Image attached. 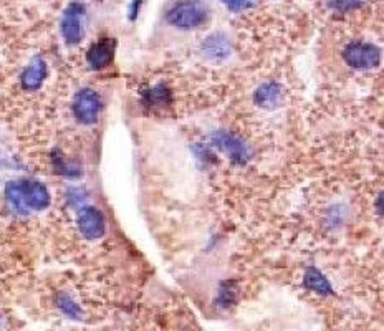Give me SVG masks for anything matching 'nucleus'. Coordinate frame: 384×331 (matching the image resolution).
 I'll list each match as a JSON object with an SVG mask.
<instances>
[{"label":"nucleus","mask_w":384,"mask_h":331,"mask_svg":"<svg viewBox=\"0 0 384 331\" xmlns=\"http://www.w3.org/2000/svg\"><path fill=\"white\" fill-rule=\"evenodd\" d=\"M166 18L176 29L192 30L207 22L209 7L203 0H181L169 9Z\"/></svg>","instance_id":"obj_2"},{"label":"nucleus","mask_w":384,"mask_h":331,"mask_svg":"<svg viewBox=\"0 0 384 331\" xmlns=\"http://www.w3.org/2000/svg\"><path fill=\"white\" fill-rule=\"evenodd\" d=\"M219 302H220V306H231V303L233 302L232 283H225L222 287V291H220L219 295Z\"/></svg>","instance_id":"obj_18"},{"label":"nucleus","mask_w":384,"mask_h":331,"mask_svg":"<svg viewBox=\"0 0 384 331\" xmlns=\"http://www.w3.org/2000/svg\"><path fill=\"white\" fill-rule=\"evenodd\" d=\"M343 58L356 70H373L381 62V52L373 43L353 42L344 49Z\"/></svg>","instance_id":"obj_3"},{"label":"nucleus","mask_w":384,"mask_h":331,"mask_svg":"<svg viewBox=\"0 0 384 331\" xmlns=\"http://www.w3.org/2000/svg\"><path fill=\"white\" fill-rule=\"evenodd\" d=\"M5 196L12 209L18 214L45 211L50 206L49 189L38 181H12L7 184Z\"/></svg>","instance_id":"obj_1"},{"label":"nucleus","mask_w":384,"mask_h":331,"mask_svg":"<svg viewBox=\"0 0 384 331\" xmlns=\"http://www.w3.org/2000/svg\"><path fill=\"white\" fill-rule=\"evenodd\" d=\"M70 197H73V199H71V202L80 204V202H83V200H85L86 194H85V191H81V189H71Z\"/></svg>","instance_id":"obj_19"},{"label":"nucleus","mask_w":384,"mask_h":331,"mask_svg":"<svg viewBox=\"0 0 384 331\" xmlns=\"http://www.w3.org/2000/svg\"><path fill=\"white\" fill-rule=\"evenodd\" d=\"M101 111V100L93 90H81L73 100V114L81 124H94Z\"/></svg>","instance_id":"obj_4"},{"label":"nucleus","mask_w":384,"mask_h":331,"mask_svg":"<svg viewBox=\"0 0 384 331\" xmlns=\"http://www.w3.org/2000/svg\"><path fill=\"white\" fill-rule=\"evenodd\" d=\"M47 78V63L42 58H35L22 73V86L27 92H35L43 85Z\"/></svg>","instance_id":"obj_10"},{"label":"nucleus","mask_w":384,"mask_h":331,"mask_svg":"<svg viewBox=\"0 0 384 331\" xmlns=\"http://www.w3.org/2000/svg\"><path fill=\"white\" fill-rule=\"evenodd\" d=\"M53 168H55V171L62 176H66V177H80L81 176V169L78 168L77 164L70 163L68 159H65L62 155L53 156Z\"/></svg>","instance_id":"obj_14"},{"label":"nucleus","mask_w":384,"mask_h":331,"mask_svg":"<svg viewBox=\"0 0 384 331\" xmlns=\"http://www.w3.org/2000/svg\"><path fill=\"white\" fill-rule=\"evenodd\" d=\"M58 306H60L63 313L70 318H78L81 315L80 306H78L77 303L73 302V298L68 297V295H62V297L58 298Z\"/></svg>","instance_id":"obj_15"},{"label":"nucleus","mask_w":384,"mask_h":331,"mask_svg":"<svg viewBox=\"0 0 384 331\" xmlns=\"http://www.w3.org/2000/svg\"><path fill=\"white\" fill-rule=\"evenodd\" d=\"M222 2L231 12H244L251 9L253 3H255V0H222Z\"/></svg>","instance_id":"obj_17"},{"label":"nucleus","mask_w":384,"mask_h":331,"mask_svg":"<svg viewBox=\"0 0 384 331\" xmlns=\"http://www.w3.org/2000/svg\"><path fill=\"white\" fill-rule=\"evenodd\" d=\"M83 17H85V5L80 2H73L66 7L62 17V35L66 43L77 45L81 42L83 34Z\"/></svg>","instance_id":"obj_5"},{"label":"nucleus","mask_w":384,"mask_h":331,"mask_svg":"<svg viewBox=\"0 0 384 331\" xmlns=\"http://www.w3.org/2000/svg\"><path fill=\"white\" fill-rule=\"evenodd\" d=\"M171 101V93L166 88V85H157L153 90L144 93V105L149 108H162Z\"/></svg>","instance_id":"obj_13"},{"label":"nucleus","mask_w":384,"mask_h":331,"mask_svg":"<svg viewBox=\"0 0 384 331\" xmlns=\"http://www.w3.org/2000/svg\"><path fill=\"white\" fill-rule=\"evenodd\" d=\"M283 86L280 83L270 81L260 86L255 93V103L265 109H275L283 101Z\"/></svg>","instance_id":"obj_9"},{"label":"nucleus","mask_w":384,"mask_h":331,"mask_svg":"<svg viewBox=\"0 0 384 331\" xmlns=\"http://www.w3.org/2000/svg\"><path fill=\"white\" fill-rule=\"evenodd\" d=\"M203 52L205 53V57L212 58V60H224L231 53V43H229V38L225 35L214 34L204 40Z\"/></svg>","instance_id":"obj_11"},{"label":"nucleus","mask_w":384,"mask_h":331,"mask_svg":"<svg viewBox=\"0 0 384 331\" xmlns=\"http://www.w3.org/2000/svg\"><path fill=\"white\" fill-rule=\"evenodd\" d=\"M361 5L359 0H330V7L336 12H342V14H346V12H351Z\"/></svg>","instance_id":"obj_16"},{"label":"nucleus","mask_w":384,"mask_h":331,"mask_svg":"<svg viewBox=\"0 0 384 331\" xmlns=\"http://www.w3.org/2000/svg\"><path fill=\"white\" fill-rule=\"evenodd\" d=\"M140 7H141V0H134L133 2V5H131V10H129V18H131V21H134V18H136V15H138V12H140Z\"/></svg>","instance_id":"obj_20"},{"label":"nucleus","mask_w":384,"mask_h":331,"mask_svg":"<svg viewBox=\"0 0 384 331\" xmlns=\"http://www.w3.org/2000/svg\"><path fill=\"white\" fill-rule=\"evenodd\" d=\"M78 228L81 235L88 240H98L105 235V215L97 207H83L78 214Z\"/></svg>","instance_id":"obj_7"},{"label":"nucleus","mask_w":384,"mask_h":331,"mask_svg":"<svg viewBox=\"0 0 384 331\" xmlns=\"http://www.w3.org/2000/svg\"><path fill=\"white\" fill-rule=\"evenodd\" d=\"M305 287L307 289H310L311 291H315V293L318 295H323V297H327V295H331V285L330 282H328V278L324 277V275L320 272L318 269H315V267H311V269L307 270V274H305Z\"/></svg>","instance_id":"obj_12"},{"label":"nucleus","mask_w":384,"mask_h":331,"mask_svg":"<svg viewBox=\"0 0 384 331\" xmlns=\"http://www.w3.org/2000/svg\"><path fill=\"white\" fill-rule=\"evenodd\" d=\"M114 49H116L114 40H112V38H103V40L90 47L88 53H86V62H88V65L93 70L106 68L113 62Z\"/></svg>","instance_id":"obj_8"},{"label":"nucleus","mask_w":384,"mask_h":331,"mask_svg":"<svg viewBox=\"0 0 384 331\" xmlns=\"http://www.w3.org/2000/svg\"><path fill=\"white\" fill-rule=\"evenodd\" d=\"M212 144L216 148H219L220 151H224L229 156V159L233 161L235 164H245L251 159V151L245 146V143L240 137L235 135H231L227 131H216L211 136Z\"/></svg>","instance_id":"obj_6"}]
</instances>
